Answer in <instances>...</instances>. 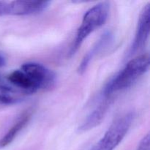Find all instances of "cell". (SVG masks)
<instances>
[{"mask_svg": "<svg viewBox=\"0 0 150 150\" xmlns=\"http://www.w3.org/2000/svg\"><path fill=\"white\" fill-rule=\"evenodd\" d=\"M149 67V57L147 54L132 59L107 83L103 90L102 96L112 98L115 94L130 87L148 71Z\"/></svg>", "mask_w": 150, "mask_h": 150, "instance_id": "cell-1", "label": "cell"}, {"mask_svg": "<svg viewBox=\"0 0 150 150\" xmlns=\"http://www.w3.org/2000/svg\"><path fill=\"white\" fill-rule=\"evenodd\" d=\"M109 11V3L108 1H103L95 4L85 13L70 48L69 53L70 56L74 55L89 35L106 22Z\"/></svg>", "mask_w": 150, "mask_h": 150, "instance_id": "cell-2", "label": "cell"}, {"mask_svg": "<svg viewBox=\"0 0 150 150\" xmlns=\"http://www.w3.org/2000/svg\"><path fill=\"white\" fill-rule=\"evenodd\" d=\"M134 112H127L116 119L99 142L90 150H114L128 133L135 119Z\"/></svg>", "mask_w": 150, "mask_h": 150, "instance_id": "cell-3", "label": "cell"}, {"mask_svg": "<svg viewBox=\"0 0 150 150\" xmlns=\"http://www.w3.org/2000/svg\"><path fill=\"white\" fill-rule=\"evenodd\" d=\"M20 69L31 79L38 91L49 89L55 84L56 75L43 64L26 62Z\"/></svg>", "mask_w": 150, "mask_h": 150, "instance_id": "cell-4", "label": "cell"}, {"mask_svg": "<svg viewBox=\"0 0 150 150\" xmlns=\"http://www.w3.org/2000/svg\"><path fill=\"white\" fill-rule=\"evenodd\" d=\"M150 24V3L144 7L141 12L138 22L137 29L134 40L127 53V57L134 55L144 48L148 40L149 35Z\"/></svg>", "mask_w": 150, "mask_h": 150, "instance_id": "cell-5", "label": "cell"}, {"mask_svg": "<svg viewBox=\"0 0 150 150\" xmlns=\"http://www.w3.org/2000/svg\"><path fill=\"white\" fill-rule=\"evenodd\" d=\"M111 98H106L102 96L101 101L95 109L86 117L84 121L82 122L79 130L80 132H85L97 127L101 123L105 117V114L108 112V108L111 105Z\"/></svg>", "mask_w": 150, "mask_h": 150, "instance_id": "cell-6", "label": "cell"}, {"mask_svg": "<svg viewBox=\"0 0 150 150\" xmlns=\"http://www.w3.org/2000/svg\"><path fill=\"white\" fill-rule=\"evenodd\" d=\"M51 4L49 1H13L12 16H29L45 10Z\"/></svg>", "mask_w": 150, "mask_h": 150, "instance_id": "cell-7", "label": "cell"}, {"mask_svg": "<svg viewBox=\"0 0 150 150\" xmlns=\"http://www.w3.org/2000/svg\"><path fill=\"white\" fill-rule=\"evenodd\" d=\"M112 39L113 35L109 31H107L105 33L103 34L102 36L95 42L93 47L84 56V57L82 59L81 62L79 64L78 71H79V73L80 74H82V73H83L86 71L87 67H89L90 62L92 61V59L97 55H98L101 51H103L105 48H106L108 45H110V43L112 41Z\"/></svg>", "mask_w": 150, "mask_h": 150, "instance_id": "cell-8", "label": "cell"}, {"mask_svg": "<svg viewBox=\"0 0 150 150\" xmlns=\"http://www.w3.org/2000/svg\"><path fill=\"white\" fill-rule=\"evenodd\" d=\"M31 117L32 112L30 111H25L18 117L16 121L10 127L7 133L0 139V149L7 147L16 139L18 135L29 123Z\"/></svg>", "mask_w": 150, "mask_h": 150, "instance_id": "cell-9", "label": "cell"}, {"mask_svg": "<svg viewBox=\"0 0 150 150\" xmlns=\"http://www.w3.org/2000/svg\"><path fill=\"white\" fill-rule=\"evenodd\" d=\"M26 95L17 89L0 85V105H10L22 102Z\"/></svg>", "mask_w": 150, "mask_h": 150, "instance_id": "cell-10", "label": "cell"}, {"mask_svg": "<svg viewBox=\"0 0 150 150\" xmlns=\"http://www.w3.org/2000/svg\"><path fill=\"white\" fill-rule=\"evenodd\" d=\"M12 16L11 1H0V17Z\"/></svg>", "mask_w": 150, "mask_h": 150, "instance_id": "cell-11", "label": "cell"}, {"mask_svg": "<svg viewBox=\"0 0 150 150\" xmlns=\"http://www.w3.org/2000/svg\"><path fill=\"white\" fill-rule=\"evenodd\" d=\"M149 133H147L143 138L140 142L139 143V145L137 146L136 150H149Z\"/></svg>", "mask_w": 150, "mask_h": 150, "instance_id": "cell-12", "label": "cell"}, {"mask_svg": "<svg viewBox=\"0 0 150 150\" xmlns=\"http://www.w3.org/2000/svg\"><path fill=\"white\" fill-rule=\"evenodd\" d=\"M6 64V58L3 54H0V67L5 66Z\"/></svg>", "mask_w": 150, "mask_h": 150, "instance_id": "cell-13", "label": "cell"}, {"mask_svg": "<svg viewBox=\"0 0 150 150\" xmlns=\"http://www.w3.org/2000/svg\"><path fill=\"white\" fill-rule=\"evenodd\" d=\"M1 76H0V81H1Z\"/></svg>", "mask_w": 150, "mask_h": 150, "instance_id": "cell-14", "label": "cell"}]
</instances>
